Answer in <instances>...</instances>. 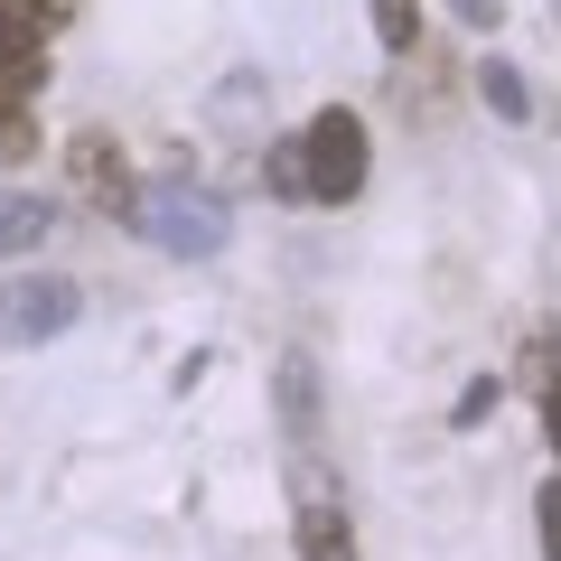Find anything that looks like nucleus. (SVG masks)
<instances>
[{
  "instance_id": "f257e3e1",
  "label": "nucleus",
  "mask_w": 561,
  "mask_h": 561,
  "mask_svg": "<svg viewBox=\"0 0 561 561\" xmlns=\"http://www.w3.org/2000/svg\"><path fill=\"white\" fill-rule=\"evenodd\" d=\"M131 225L160 253H179V262H206V253H225V206L206 197V187H187V179H160V187H140V206H131Z\"/></svg>"
},
{
  "instance_id": "f03ea898",
  "label": "nucleus",
  "mask_w": 561,
  "mask_h": 561,
  "mask_svg": "<svg viewBox=\"0 0 561 561\" xmlns=\"http://www.w3.org/2000/svg\"><path fill=\"white\" fill-rule=\"evenodd\" d=\"M300 169H309V197L319 206H346L365 187V113L328 103V113L300 131Z\"/></svg>"
},
{
  "instance_id": "7ed1b4c3",
  "label": "nucleus",
  "mask_w": 561,
  "mask_h": 561,
  "mask_svg": "<svg viewBox=\"0 0 561 561\" xmlns=\"http://www.w3.org/2000/svg\"><path fill=\"white\" fill-rule=\"evenodd\" d=\"M84 309V290L66 272H20V280H0V346H47L66 337Z\"/></svg>"
},
{
  "instance_id": "20e7f679",
  "label": "nucleus",
  "mask_w": 561,
  "mask_h": 561,
  "mask_svg": "<svg viewBox=\"0 0 561 561\" xmlns=\"http://www.w3.org/2000/svg\"><path fill=\"white\" fill-rule=\"evenodd\" d=\"M0 84L10 94H38L47 84V20L28 0H0Z\"/></svg>"
},
{
  "instance_id": "39448f33",
  "label": "nucleus",
  "mask_w": 561,
  "mask_h": 561,
  "mask_svg": "<svg viewBox=\"0 0 561 561\" xmlns=\"http://www.w3.org/2000/svg\"><path fill=\"white\" fill-rule=\"evenodd\" d=\"M76 187L103 206V216H131V206H140V187H131V160H122V150H113L103 131H84V140H76Z\"/></svg>"
},
{
  "instance_id": "423d86ee",
  "label": "nucleus",
  "mask_w": 561,
  "mask_h": 561,
  "mask_svg": "<svg viewBox=\"0 0 561 561\" xmlns=\"http://www.w3.org/2000/svg\"><path fill=\"white\" fill-rule=\"evenodd\" d=\"M47 225H57V216H47V197H0V262H10V253H38Z\"/></svg>"
},
{
  "instance_id": "0eeeda50",
  "label": "nucleus",
  "mask_w": 561,
  "mask_h": 561,
  "mask_svg": "<svg viewBox=\"0 0 561 561\" xmlns=\"http://www.w3.org/2000/svg\"><path fill=\"white\" fill-rule=\"evenodd\" d=\"M300 561H356V534H346L337 505H309L300 515Z\"/></svg>"
},
{
  "instance_id": "6e6552de",
  "label": "nucleus",
  "mask_w": 561,
  "mask_h": 561,
  "mask_svg": "<svg viewBox=\"0 0 561 561\" xmlns=\"http://www.w3.org/2000/svg\"><path fill=\"white\" fill-rule=\"evenodd\" d=\"M20 160H38V113L0 84V169H20Z\"/></svg>"
},
{
  "instance_id": "1a4fd4ad",
  "label": "nucleus",
  "mask_w": 561,
  "mask_h": 561,
  "mask_svg": "<svg viewBox=\"0 0 561 561\" xmlns=\"http://www.w3.org/2000/svg\"><path fill=\"white\" fill-rule=\"evenodd\" d=\"M478 94L496 103L505 122H524V113H534V94H524V66H505V57H486V66H478Z\"/></svg>"
},
{
  "instance_id": "9d476101",
  "label": "nucleus",
  "mask_w": 561,
  "mask_h": 561,
  "mask_svg": "<svg viewBox=\"0 0 561 561\" xmlns=\"http://www.w3.org/2000/svg\"><path fill=\"white\" fill-rule=\"evenodd\" d=\"M375 38H383V57H412L421 47V0H375Z\"/></svg>"
},
{
  "instance_id": "9b49d317",
  "label": "nucleus",
  "mask_w": 561,
  "mask_h": 561,
  "mask_svg": "<svg viewBox=\"0 0 561 561\" xmlns=\"http://www.w3.org/2000/svg\"><path fill=\"white\" fill-rule=\"evenodd\" d=\"M262 187H272V197H309V169H300V140H262Z\"/></svg>"
},
{
  "instance_id": "f8f14e48",
  "label": "nucleus",
  "mask_w": 561,
  "mask_h": 561,
  "mask_svg": "<svg viewBox=\"0 0 561 561\" xmlns=\"http://www.w3.org/2000/svg\"><path fill=\"white\" fill-rule=\"evenodd\" d=\"M280 402H290V421L309 431V402H319V383H309V356H290V365H280Z\"/></svg>"
},
{
  "instance_id": "ddd939ff",
  "label": "nucleus",
  "mask_w": 561,
  "mask_h": 561,
  "mask_svg": "<svg viewBox=\"0 0 561 561\" xmlns=\"http://www.w3.org/2000/svg\"><path fill=\"white\" fill-rule=\"evenodd\" d=\"M496 393H505V383H496V375H478V383L459 393V412H449V421H459V431H478V421L496 412Z\"/></svg>"
},
{
  "instance_id": "4468645a",
  "label": "nucleus",
  "mask_w": 561,
  "mask_h": 561,
  "mask_svg": "<svg viewBox=\"0 0 561 561\" xmlns=\"http://www.w3.org/2000/svg\"><path fill=\"white\" fill-rule=\"evenodd\" d=\"M534 524H542V561H561V478L534 496Z\"/></svg>"
},
{
  "instance_id": "2eb2a0df",
  "label": "nucleus",
  "mask_w": 561,
  "mask_h": 561,
  "mask_svg": "<svg viewBox=\"0 0 561 561\" xmlns=\"http://www.w3.org/2000/svg\"><path fill=\"white\" fill-rule=\"evenodd\" d=\"M542 431H552V459H561V375H542Z\"/></svg>"
},
{
  "instance_id": "dca6fc26",
  "label": "nucleus",
  "mask_w": 561,
  "mask_h": 561,
  "mask_svg": "<svg viewBox=\"0 0 561 561\" xmlns=\"http://www.w3.org/2000/svg\"><path fill=\"white\" fill-rule=\"evenodd\" d=\"M449 10H459L468 28H496V10H505V0H449Z\"/></svg>"
},
{
  "instance_id": "f3484780",
  "label": "nucleus",
  "mask_w": 561,
  "mask_h": 561,
  "mask_svg": "<svg viewBox=\"0 0 561 561\" xmlns=\"http://www.w3.org/2000/svg\"><path fill=\"white\" fill-rule=\"evenodd\" d=\"M28 10H38L47 28H66V20H76V10H84V0H28Z\"/></svg>"
}]
</instances>
